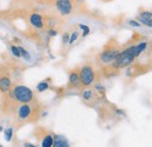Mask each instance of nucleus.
<instances>
[{
	"mask_svg": "<svg viewBox=\"0 0 152 147\" xmlns=\"http://www.w3.org/2000/svg\"><path fill=\"white\" fill-rule=\"evenodd\" d=\"M80 74V81H81V86L83 87H90L96 79V72L95 68L93 67L91 64L87 62L84 65L81 66V68L78 70Z\"/></svg>",
	"mask_w": 152,
	"mask_h": 147,
	"instance_id": "39448f33",
	"label": "nucleus"
},
{
	"mask_svg": "<svg viewBox=\"0 0 152 147\" xmlns=\"http://www.w3.org/2000/svg\"><path fill=\"white\" fill-rule=\"evenodd\" d=\"M56 10L61 16H69L73 12V0H56L55 2Z\"/></svg>",
	"mask_w": 152,
	"mask_h": 147,
	"instance_id": "423d86ee",
	"label": "nucleus"
},
{
	"mask_svg": "<svg viewBox=\"0 0 152 147\" xmlns=\"http://www.w3.org/2000/svg\"><path fill=\"white\" fill-rule=\"evenodd\" d=\"M11 52H12V54L14 55L15 58H21L19 47H18V46H15L14 44H13V45H11Z\"/></svg>",
	"mask_w": 152,
	"mask_h": 147,
	"instance_id": "aec40b11",
	"label": "nucleus"
},
{
	"mask_svg": "<svg viewBox=\"0 0 152 147\" xmlns=\"http://www.w3.org/2000/svg\"><path fill=\"white\" fill-rule=\"evenodd\" d=\"M128 22H129V25H131V26H133V27H140V26H142L137 20H132V19H131V20H129Z\"/></svg>",
	"mask_w": 152,
	"mask_h": 147,
	"instance_id": "4be33fe9",
	"label": "nucleus"
},
{
	"mask_svg": "<svg viewBox=\"0 0 152 147\" xmlns=\"http://www.w3.org/2000/svg\"><path fill=\"white\" fill-rule=\"evenodd\" d=\"M138 18L142 19H152V12L151 11H145V10H142L139 12V16Z\"/></svg>",
	"mask_w": 152,
	"mask_h": 147,
	"instance_id": "a211bd4d",
	"label": "nucleus"
},
{
	"mask_svg": "<svg viewBox=\"0 0 152 147\" xmlns=\"http://www.w3.org/2000/svg\"><path fill=\"white\" fill-rule=\"evenodd\" d=\"M81 95H82V99H83V100L89 101V100H91V99L94 98V90L87 87L86 90L82 91V94H81Z\"/></svg>",
	"mask_w": 152,
	"mask_h": 147,
	"instance_id": "ddd939ff",
	"label": "nucleus"
},
{
	"mask_svg": "<svg viewBox=\"0 0 152 147\" xmlns=\"http://www.w3.org/2000/svg\"><path fill=\"white\" fill-rule=\"evenodd\" d=\"M53 144H54V134L50 132L43 133L41 139H40L41 147H53Z\"/></svg>",
	"mask_w": 152,
	"mask_h": 147,
	"instance_id": "9d476101",
	"label": "nucleus"
},
{
	"mask_svg": "<svg viewBox=\"0 0 152 147\" xmlns=\"http://www.w3.org/2000/svg\"><path fill=\"white\" fill-rule=\"evenodd\" d=\"M48 33H49V36H50V37H56L57 36V32L55 31V30H49V32H48Z\"/></svg>",
	"mask_w": 152,
	"mask_h": 147,
	"instance_id": "393cba45",
	"label": "nucleus"
},
{
	"mask_svg": "<svg viewBox=\"0 0 152 147\" xmlns=\"http://www.w3.org/2000/svg\"><path fill=\"white\" fill-rule=\"evenodd\" d=\"M53 147H70V144H69V141L63 135L54 134V144H53Z\"/></svg>",
	"mask_w": 152,
	"mask_h": 147,
	"instance_id": "9b49d317",
	"label": "nucleus"
},
{
	"mask_svg": "<svg viewBox=\"0 0 152 147\" xmlns=\"http://www.w3.org/2000/svg\"><path fill=\"white\" fill-rule=\"evenodd\" d=\"M19 47V51H20V55H21V58H23V60H26V61H31L32 60V56H31V53L26 50V48H23L22 46H18Z\"/></svg>",
	"mask_w": 152,
	"mask_h": 147,
	"instance_id": "2eb2a0df",
	"label": "nucleus"
},
{
	"mask_svg": "<svg viewBox=\"0 0 152 147\" xmlns=\"http://www.w3.org/2000/svg\"><path fill=\"white\" fill-rule=\"evenodd\" d=\"M119 53H121V48H119L118 44L113 39L104 46L103 51L98 55V60L101 61V64L107 66V65L113 64L117 59V56L119 55Z\"/></svg>",
	"mask_w": 152,
	"mask_h": 147,
	"instance_id": "7ed1b4c3",
	"label": "nucleus"
},
{
	"mask_svg": "<svg viewBox=\"0 0 152 147\" xmlns=\"http://www.w3.org/2000/svg\"><path fill=\"white\" fill-rule=\"evenodd\" d=\"M17 113V121H19L20 125L29 122L34 120L35 113H37V107L32 104H19V106L15 110Z\"/></svg>",
	"mask_w": 152,
	"mask_h": 147,
	"instance_id": "20e7f679",
	"label": "nucleus"
},
{
	"mask_svg": "<svg viewBox=\"0 0 152 147\" xmlns=\"http://www.w3.org/2000/svg\"><path fill=\"white\" fill-rule=\"evenodd\" d=\"M76 1H78V2H83L84 0H76Z\"/></svg>",
	"mask_w": 152,
	"mask_h": 147,
	"instance_id": "cd10ccee",
	"label": "nucleus"
},
{
	"mask_svg": "<svg viewBox=\"0 0 152 147\" xmlns=\"http://www.w3.org/2000/svg\"><path fill=\"white\" fill-rule=\"evenodd\" d=\"M48 88H49V84H48V81H46V80L40 81L38 85H37L38 92H45V91H47Z\"/></svg>",
	"mask_w": 152,
	"mask_h": 147,
	"instance_id": "dca6fc26",
	"label": "nucleus"
},
{
	"mask_svg": "<svg viewBox=\"0 0 152 147\" xmlns=\"http://www.w3.org/2000/svg\"><path fill=\"white\" fill-rule=\"evenodd\" d=\"M6 94L17 104H32L35 99L33 91L25 85H15Z\"/></svg>",
	"mask_w": 152,
	"mask_h": 147,
	"instance_id": "f257e3e1",
	"label": "nucleus"
},
{
	"mask_svg": "<svg viewBox=\"0 0 152 147\" xmlns=\"http://www.w3.org/2000/svg\"><path fill=\"white\" fill-rule=\"evenodd\" d=\"M146 46H148V42L146 41H140L137 45H134V52H136V56L137 58L144 52V50L146 48Z\"/></svg>",
	"mask_w": 152,
	"mask_h": 147,
	"instance_id": "f8f14e48",
	"label": "nucleus"
},
{
	"mask_svg": "<svg viewBox=\"0 0 152 147\" xmlns=\"http://www.w3.org/2000/svg\"><path fill=\"white\" fill-rule=\"evenodd\" d=\"M1 132H4V127H2V126H0V133H1Z\"/></svg>",
	"mask_w": 152,
	"mask_h": 147,
	"instance_id": "bb28decb",
	"label": "nucleus"
},
{
	"mask_svg": "<svg viewBox=\"0 0 152 147\" xmlns=\"http://www.w3.org/2000/svg\"><path fill=\"white\" fill-rule=\"evenodd\" d=\"M4 137H5V140L7 141V143H10L11 140H12V138H13V134H14V129L13 127H7V128L4 129Z\"/></svg>",
	"mask_w": 152,
	"mask_h": 147,
	"instance_id": "4468645a",
	"label": "nucleus"
},
{
	"mask_svg": "<svg viewBox=\"0 0 152 147\" xmlns=\"http://www.w3.org/2000/svg\"><path fill=\"white\" fill-rule=\"evenodd\" d=\"M81 86V81H80V74H78V70H73L69 72V76H68V87L70 88H76Z\"/></svg>",
	"mask_w": 152,
	"mask_h": 147,
	"instance_id": "0eeeda50",
	"label": "nucleus"
},
{
	"mask_svg": "<svg viewBox=\"0 0 152 147\" xmlns=\"http://www.w3.org/2000/svg\"><path fill=\"white\" fill-rule=\"evenodd\" d=\"M0 147H4V146H2V145H1V144H0Z\"/></svg>",
	"mask_w": 152,
	"mask_h": 147,
	"instance_id": "c85d7f7f",
	"label": "nucleus"
},
{
	"mask_svg": "<svg viewBox=\"0 0 152 147\" xmlns=\"http://www.w3.org/2000/svg\"><path fill=\"white\" fill-rule=\"evenodd\" d=\"M29 22H31V25H32L34 28H37V30H42V28L45 27L43 18H42V16L39 14V13H32V14L29 16Z\"/></svg>",
	"mask_w": 152,
	"mask_h": 147,
	"instance_id": "6e6552de",
	"label": "nucleus"
},
{
	"mask_svg": "<svg viewBox=\"0 0 152 147\" xmlns=\"http://www.w3.org/2000/svg\"><path fill=\"white\" fill-rule=\"evenodd\" d=\"M95 90H97V92H99V93H104V91H105V88H104L101 84H97V85H96Z\"/></svg>",
	"mask_w": 152,
	"mask_h": 147,
	"instance_id": "5701e85b",
	"label": "nucleus"
},
{
	"mask_svg": "<svg viewBox=\"0 0 152 147\" xmlns=\"http://www.w3.org/2000/svg\"><path fill=\"white\" fill-rule=\"evenodd\" d=\"M69 33H64L63 34V37H62V41H63V44H68L69 42Z\"/></svg>",
	"mask_w": 152,
	"mask_h": 147,
	"instance_id": "b1692460",
	"label": "nucleus"
},
{
	"mask_svg": "<svg viewBox=\"0 0 152 147\" xmlns=\"http://www.w3.org/2000/svg\"><path fill=\"white\" fill-rule=\"evenodd\" d=\"M12 88V80L8 75H1L0 76V92L1 93H8L10 90Z\"/></svg>",
	"mask_w": 152,
	"mask_h": 147,
	"instance_id": "1a4fd4ad",
	"label": "nucleus"
},
{
	"mask_svg": "<svg viewBox=\"0 0 152 147\" xmlns=\"http://www.w3.org/2000/svg\"><path fill=\"white\" fill-rule=\"evenodd\" d=\"M136 58L137 56H136V52H134V45H132V46H129V47L122 50L119 55L117 56V59L113 64H110V66L116 71L122 70V68H126V67H130L132 65Z\"/></svg>",
	"mask_w": 152,
	"mask_h": 147,
	"instance_id": "f03ea898",
	"label": "nucleus"
},
{
	"mask_svg": "<svg viewBox=\"0 0 152 147\" xmlns=\"http://www.w3.org/2000/svg\"><path fill=\"white\" fill-rule=\"evenodd\" d=\"M23 147H39V146L32 144V143H25V144H23Z\"/></svg>",
	"mask_w": 152,
	"mask_h": 147,
	"instance_id": "a878e982",
	"label": "nucleus"
},
{
	"mask_svg": "<svg viewBox=\"0 0 152 147\" xmlns=\"http://www.w3.org/2000/svg\"><path fill=\"white\" fill-rule=\"evenodd\" d=\"M78 28L82 30V37H87L89 33H90V27L87 26V25H83V24H78Z\"/></svg>",
	"mask_w": 152,
	"mask_h": 147,
	"instance_id": "6ab92c4d",
	"label": "nucleus"
},
{
	"mask_svg": "<svg viewBox=\"0 0 152 147\" xmlns=\"http://www.w3.org/2000/svg\"><path fill=\"white\" fill-rule=\"evenodd\" d=\"M78 34H80V33H78V31H74V32L69 36V42H68V44H69V45L74 44L76 40H77V38H78Z\"/></svg>",
	"mask_w": 152,
	"mask_h": 147,
	"instance_id": "412c9836",
	"label": "nucleus"
},
{
	"mask_svg": "<svg viewBox=\"0 0 152 147\" xmlns=\"http://www.w3.org/2000/svg\"><path fill=\"white\" fill-rule=\"evenodd\" d=\"M137 21L143 26H146V27H150L152 28V19H142V18H138L137 17Z\"/></svg>",
	"mask_w": 152,
	"mask_h": 147,
	"instance_id": "f3484780",
	"label": "nucleus"
}]
</instances>
